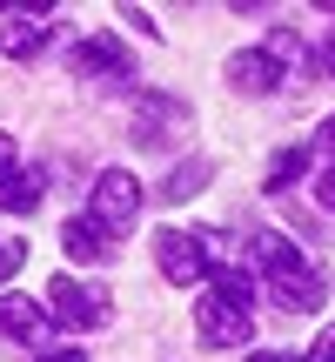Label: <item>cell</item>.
Masks as SVG:
<instances>
[{"instance_id":"obj_6","label":"cell","mask_w":335,"mask_h":362,"mask_svg":"<svg viewBox=\"0 0 335 362\" xmlns=\"http://www.w3.org/2000/svg\"><path fill=\"white\" fill-rule=\"evenodd\" d=\"M248 329H255V315L235 309L228 296H201V302H194V336H201L208 349H242Z\"/></svg>"},{"instance_id":"obj_23","label":"cell","mask_w":335,"mask_h":362,"mask_svg":"<svg viewBox=\"0 0 335 362\" xmlns=\"http://www.w3.org/2000/svg\"><path fill=\"white\" fill-rule=\"evenodd\" d=\"M248 362H295V356H248Z\"/></svg>"},{"instance_id":"obj_13","label":"cell","mask_w":335,"mask_h":362,"mask_svg":"<svg viewBox=\"0 0 335 362\" xmlns=\"http://www.w3.org/2000/svg\"><path fill=\"white\" fill-rule=\"evenodd\" d=\"M208 175H215V161H201V155H194V161H181V168L161 181V202H175V208H181V202H194V194L208 188Z\"/></svg>"},{"instance_id":"obj_12","label":"cell","mask_w":335,"mask_h":362,"mask_svg":"<svg viewBox=\"0 0 335 362\" xmlns=\"http://www.w3.org/2000/svg\"><path fill=\"white\" fill-rule=\"evenodd\" d=\"M261 54L282 67V81H295V88H302V74H309V47H302V34H295V27H275Z\"/></svg>"},{"instance_id":"obj_20","label":"cell","mask_w":335,"mask_h":362,"mask_svg":"<svg viewBox=\"0 0 335 362\" xmlns=\"http://www.w3.org/2000/svg\"><path fill=\"white\" fill-rule=\"evenodd\" d=\"M34 362H88L81 349H47V356H34Z\"/></svg>"},{"instance_id":"obj_5","label":"cell","mask_w":335,"mask_h":362,"mask_svg":"<svg viewBox=\"0 0 335 362\" xmlns=\"http://www.w3.org/2000/svg\"><path fill=\"white\" fill-rule=\"evenodd\" d=\"M175 134H188V101H175V94H161V88H141L134 94V141L168 148Z\"/></svg>"},{"instance_id":"obj_11","label":"cell","mask_w":335,"mask_h":362,"mask_svg":"<svg viewBox=\"0 0 335 362\" xmlns=\"http://www.w3.org/2000/svg\"><path fill=\"white\" fill-rule=\"evenodd\" d=\"M228 88H242V94H275V88H282V67H275L269 54H235V61H228Z\"/></svg>"},{"instance_id":"obj_14","label":"cell","mask_w":335,"mask_h":362,"mask_svg":"<svg viewBox=\"0 0 335 362\" xmlns=\"http://www.w3.org/2000/svg\"><path fill=\"white\" fill-rule=\"evenodd\" d=\"M61 248H67V262H107V235L94 221H81V215L61 228Z\"/></svg>"},{"instance_id":"obj_8","label":"cell","mask_w":335,"mask_h":362,"mask_svg":"<svg viewBox=\"0 0 335 362\" xmlns=\"http://www.w3.org/2000/svg\"><path fill=\"white\" fill-rule=\"evenodd\" d=\"M0 336L40 342V336H47V309H40V302H27V296H0Z\"/></svg>"},{"instance_id":"obj_21","label":"cell","mask_w":335,"mask_h":362,"mask_svg":"<svg viewBox=\"0 0 335 362\" xmlns=\"http://www.w3.org/2000/svg\"><path fill=\"white\" fill-rule=\"evenodd\" d=\"M13 168V134H0V175Z\"/></svg>"},{"instance_id":"obj_18","label":"cell","mask_w":335,"mask_h":362,"mask_svg":"<svg viewBox=\"0 0 335 362\" xmlns=\"http://www.w3.org/2000/svg\"><path fill=\"white\" fill-rule=\"evenodd\" d=\"M315 148H322V155H329V161H335V115H329V121H322V134H315Z\"/></svg>"},{"instance_id":"obj_7","label":"cell","mask_w":335,"mask_h":362,"mask_svg":"<svg viewBox=\"0 0 335 362\" xmlns=\"http://www.w3.org/2000/svg\"><path fill=\"white\" fill-rule=\"evenodd\" d=\"M67 67H74V81H134V54L121 47L114 34H94V40H81L74 54H67Z\"/></svg>"},{"instance_id":"obj_10","label":"cell","mask_w":335,"mask_h":362,"mask_svg":"<svg viewBox=\"0 0 335 362\" xmlns=\"http://www.w3.org/2000/svg\"><path fill=\"white\" fill-rule=\"evenodd\" d=\"M40 188H47L40 168H7V175H0V215H34Z\"/></svg>"},{"instance_id":"obj_1","label":"cell","mask_w":335,"mask_h":362,"mask_svg":"<svg viewBox=\"0 0 335 362\" xmlns=\"http://www.w3.org/2000/svg\"><path fill=\"white\" fill-rule=\"evenodd\" d=\"M255 262L269 269V288H275V302H282L288 315H315V309H322V275L295 255L288 235H269V228H261L255 235Z\"/></svg>"},{"instance_id":"obj_9","label":"cell","mask_w":335,"mask_h":362,"mask_svg":"<svg viewBox=\"0 0 335 362\" xmlns=\"http://www.w3.org/2000/svg\"><path fill=\"white\" fill-rule=\"evenodd\" d=\"M47 40H54V21H27V13H13V21L0 27V54H7V61H34Z\"/></svg>"},{"instance_id":"obj_2","label":"cell","mask_w":335,"mask_h":362,"mask_svg":"<svg viewBox=\"0 0 335 362\" xmlns=\"http://www.w3.org/2000/svg\"><path fill=\"white\" fill-rule=\"evenodd\" d=\"M88 221H94V228H101V235H128L134 221H141V181H134L128 168H107L101 181H94Z\"/></svg>"},{"instance_id":"obj_17","label":"cell","mask_w":335,"mask_h":362,"mask_svg":"<svg viewBox=\"0 0 335 362\" xmlns=\"http://www.w3.org/2000/svg\"><path fill=\"white\" fill-rule=\"evenodd\" d=\"M315 202H322V208H329V215H335V168H329L322 181H315Z\"/></svg>"},{"instance_id":"obj_4","label":"cell","mask_w":335,"mask_h":362,"mask_svg":"<svg viewBox=\"0 0 335 362\" xmlns=\"http://www.w3.org/2000/svg\"><path fill=\"white\" fill-rule=\"evenodd\" d=\"M47 322L101 329L107 322V288H88V282H74V275H54L47 282Z\"/></svg>"},{"instance_id":"obj_3","label":"cell","mask_w":335,"mask_h":362,"mask_svg":"<svg viewBox=\"0 0 335 362\" xmlns=\"http://www.w3.org/2000/svg\"><path fill=\"white\" fill-rule=\"evenodd\" d=\"M155 262H161V275L175 288H188V282H201L208 269H215V262H208V228H161L155 235Z\"/></svg>"},{"instance_id":"obj_22","label":"cell","mask_w":335,"mask_h":362,"mask_svg":"<svg viewBox=\"0 0 335 362\" xmlns=\"http://www.w3.org/2000/svg\"><path fill=\"white\" fill-rule=\"evenodd\" d=\"M322 67H329V74H335V34H329V54H322Z\"/></svg>"},{"instance_id":"obj_16","label":"cell","mask_w":335,"mask_h":362,"mask_svg":"<svg viewBox=\"0 0 335 362\" xmlns=\"http://www.w3.org/2000/svg\"><path fill=\"white\" fill-rule=\"evenodd\" d=\"M27 262V242H13V235H0V282H7L13 269Z\"/></svg>"},{"instance_id":"obj_19","label":"cell","mask_w":335,"mask_h":362,"mask_svg":"<svg viewBox=\"0 0 335 362\" xmlns=\"http://www.w3.org/2000/svg\"><path fill=\"white\" fill-rule=\"evenodd\" d=\"M309 362H335V329H329L322 342H315V356H309Z\"/></svg>"},{"instance_id":"obj_15","label":"cell","mask_w":335,"mask_h":362,"mask_svg":"<svg viewBox=\"0 0 335 362\" xmlns=\"http://www.w3.org/2000/svg\"><path fill=\"white\" fill-rule=\"evenodd\" d=\"M302 168H309V148H282V155L269 161V181H261V188H269V194H288V181H302Z\"/></svg>"}]
</instances>
